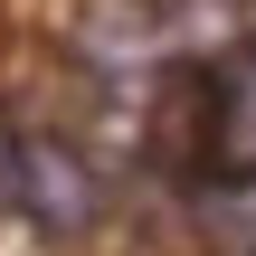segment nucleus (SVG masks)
Here are the masks:
<instances>
[{
  "instance_id": "nucleus-1",
  "label": "nucleus",
  "mask_w": 256,
  "mask_h": 256,
  "mask_svg": "<svg viewBox=\"0 0 256 256\" xmlns=\"http://www.w3.org/2000/svg\"><path fill=\"white\" fill-rule=\"evenodd\" d=\"M10 180H19V200H28L48 228H86V218H95V180H86V162H76L66 142H19Z\"/></svg>"
},
{
  "instance_id": "nucleus-2",
  "label": "nucleus",
  "mask_w": 256,
  "mask_h": 256,
  "mask_svg": "<svg viewBox=\"0 0 256 256\" xmlns=\"http://www.w3.org/2000/svg\"><path fill=\"white\" fill-rule=\"evenodd\" d=\"M228 142H238V152L256 162V66L238 76V86H228Z\"/></svg>"
}]
</instances>
